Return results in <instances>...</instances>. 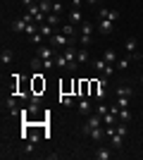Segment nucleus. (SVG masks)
I'll return each mask as SVG.
<instances>
[{
  "label": "nucleus",
  "instance_id": "f257e3e1",
  "mask_svg": "<svg viewBox=\"0 0 143 160\" xmlns=\"http://www.w3.org/2000/svg\"><path fill=\"white\" fill-rule=\"evenodd\" d=\"M55 50H57V48L55 46H36V55H38V58H43V60H50V58H57V55H55Z\"/></svg>",
  "mask_w": 143,
  "mask_h": 160
},
{
  "label": "nucleus",
  "instance_id": "f03ea898",
  "mask_svg": "<svg viewBox=\"0 0 143 160\" xmlns=\"http://www.w3.org/2000/svg\"><path fill=\"white\" fill-rule=\"evenodd\" d=\"M100 120H102V117H100L98 112H95V115H91V117H88V122H86V124L81 127V134H91L95 127H102V124H100Z\"/></svg>",
  "mask_w": 143,
  "mask_h": 160
},
{
  "label": "nucleus",
  "instance_id": "7ed1b4c3",
  "mask_svg": "<svg viewBox=\"0 0 143 160\" xmlns=\"http://www.w3.org/2000/svg\"><path fill=\"white\" fill-rule=\"evenodd\" d=\"M50 43H53L55 48H67L69 46V38H67V33H55L53 38H50Z\"/></svg>",
  "mask_w": 143,
  "mask_h": 160
},
{
  "label": "nucleus",
  "instance_id": "20e7f679",
  "mask_svg": "<svg viewBox=\"0 0 143 160\" xmlns=\"http://www.w3.org/2000/svg\"><path fill=\"white\" fill-rule=\"evenodd\" d=\"M79 112L81 115H91L93 112V105H91L88 96H86V98H79Z\"/></svg>",
  "mask_w": 143,
  "mask_h": 160
},
{
  "label": "nucleus",
  "instance_id": "39448f33",
  "mask_svg": "<svg viewBox=\"0 0 143 160\" xmlns=\"http://www.w3.org/2000/svg\"><path fill=\"white\" fill-rule=\"evenodd\" d=\"M112 29H115V22H110V19H100V24H98V31H100V33L110 36V33H112Z\"/></svg>",
  "mask_w": 143,
  "mask_h": 160
},
{
  "label": "nucleus",
  "instance_id": "423d86ee",
  "mask_svg": "<svg viewBox=\"0 0 143 160\" xmlns=\"http://www.w3.org/2000/svg\"><path fill=\"white\" fill-rule=\"evenodd\" d=\"M38 31H41L43 36H45V38H53V36H55V27H50L48 22H43L41 27H38Z\"/></svg>",
  "mask_w": 143,
  "mask_h": 160
},
{
  "label": "nucleus",
  "instance_id": "0eeeda50",
  "mask_svg": "<svg viewBox=\"0 0 143 160\" xmlns=\"http://www.w3.org/2000/svg\"><path fill=\"white\" fill-rule=\"evenodd\" d=\"M95 160H110V158H112V153H110V148H105V146H100V148H98V151H95Z\"/></svg>",
  "mask_w": 143,
  "mask_h": 160
},
{
  "label": "nucleus",
  "instance_id": "6e6552de",
  "mask_svg": "<svg viewBox=\"0 0 143 160\" xmlns=\"http://www.w3.org/2000/svg\"><path fill=\"white\" fill-rule=\"evenodd\" d=\"M88 136H91V139H93V141H98V143H100V141L105 139V136H107V134H105V129H102V127H95L93 132L88 134Z\"/></svg>",
  "mask_w": 143,
  "mask_h": 160
},
{
  "label": "nucleus",
  "instance_id": "1a4fd4ad",
  "mask_svg": "<svg viewBox=\"0 0 143 160\" xmlns=\"http://www.w3.org/2000/svg\"><path fill=\"white\" fill-rule=\"evenodd\" d=\"M55 65H57V67H62V69H69V65H72V62L67 60V55H64V53H60L57 58H55Z\"/></svg>",
  "mask_w": 143,
  "mask_h": 160
},
{
  "label": "nucleus",
  "instance_id": "9d476101",
  "mask_svg": "<svg viewBox=\"0 0 143 160\" xmlns=\"http://www.w3.org/2000/svg\"><path fill=\"white\" fill-rule=\"evenodd\" d=\"M67 19H69V24H81V22H83L81 19V10H72Z\"/></svg>",
  "mask_w": 143,
  "mask_h": 160
},
{
  "label": "nucleus",
  "instance_id": "9b49d317",
  "mask_svg": "<svg viewBox=\"0 0 143 160\" xmlns=\"http://www.w3.org/2000/svg\"><path fill=\"white\" fill-rule=\"evenodd\" d=\"M76 62H81V65H83V62H88V48H79V50H76Z\"/></svg>",
  "mask_w": 143,
  "mask_h": 160
},
{
  "label": "nucleus",
  "instance_id": "f8f14e48",
  "mask_svg": "<svg viewBox=\"0 0 143 160\" xmlns=\"http://www.w3.org/2000/svg\"><path fill=\"white\" fill-rule=\"evenodd\" d=\"M12 60H14L12 50H10V48H5V50L0 53V62H2V65H10V62H12Z\"/></svg>",
  "mask_w": 143,
  "mask_h": 160
},
{
  "label": "nucleus",
  "instance_id": "ddd939ff",
  "mask_svg": "<svg viewBox=\"0 0 143 160\" xmlns=\"http://www.w3.org/2000/svg\"><path fill=\"white\" fill-rule=\"evenodd\" d=\"M102 60H105V62H110V65H115V62H117V53L112 50V48H107V50L102 53Z\"/></svg>",
  "mask_w": 143,
  "mask_h": 160
},
{
  "label": "nucleus",
  "instance_id": "4468645a",
  "mask_svg": "<svg viewBox=\"0 0 143 160\" xmlns=\"http://www.w3.org/2000/svg\"><path fill=\"white\" fill-rule=\"evenodd\" d=\"M110 139H112V146H115V148H122V143H124V134H119V132L115 129V134H112Z\"/></svg>",
  "mask_w": 143,
  "mask_h": 160
},
{
  "label": "nucleus",
  "instance_id": "2eb2a0df",
  "mask_svg": "<svg viewBox=\"0 0 143 160\" xmlns=\"http://www.w3.org/2000/svg\"><path fill=\"white\" fill-rule=\"evenodd\" d=\"M131 62H134V60H131L129 55H126V58H122V60H117V62H115V67H117V69H129Z\"/></svg>",
  "mask_w": 143,
  "mask_h": 160
},
{
  "label": "nucleus",
  "instance_id": "dca6fc26",
  "mask_svg": "<svg viewBox=\"0 0 143 160\" xmlns=\"http://www.w3.org/2000/svg\"><path fill=\"white\" fill-rule=\"evenodd\" d=\"M45 22L50 24V27H57V24H60V14H57V12H50V14H45Z\"/></svg>",
  "mask_w": 143,
  "mask_h": 160
},
{
  "label": "nucleus",
  "instance_id": "f3484780",
  "mask_svg": "<svg viewBox=\"0 0 143 160\" xmlns=\"http://www.w3.org/2000/svg\"><path fill=\"white\" fill-rule=\"evenodd\" d=\"M117 117H119L122 122H129V120H131V110H129V108H119V112H117Z\"/></svg>",
  "mask_w": 143,
  "mask_h": 160
},
{
  "label": "nucleus",
  "instance_id": "a211bd4d",
  "mask_svg": "<svg viewBox=\"0 0 143 160\" xmlns=\"http://www.w3.org/2000/svg\"><path fill=\"white\" fill-rule=\"evenodd\" d=\"M38 7H41L43 14H50V12H53V2H50V0H41V2H38Z\"/></svg>",
  "mask_w": 143,
  "mask_h": 160
},
{
  "label": "nucleus",
  "instance_id": "6ab92c4d",
  "mask_svg": "<svg viewBox=\"0 0 143 160\" xmlns=\"http://www.w3.org/2000/svg\"><path fill=\"white\" fill-rule=\"evenodd\" d=\"M29 65H31V69H34V72H41V69H43V58H38V55H36Z\"/></svg>",
  "mask_w": 143,
  "mask_h": 160
},
{
  "label": "nucleus",
  "instance_id": "aec40b11",
  "mask_svg": "<svg viewBox=\"0 0 143 160\" xmlns=\"http://www.w3.org/2000/svg\"><path fill=\"white\" fill-rule=\"evenodd\" d=\"M60 105H64V108H72V105H74V98H72L69 93H62V96H60Z\"/></svg>",
  "mask_w": 143,
  "mask_h": 160
},
{
  "label": "nucleus",
  "instance_id": "412c9836",
  "mask_svg": "<svg viewBox=\"0 0 143 160\" xmlns=\"http://www.w3.org/2000/svg\"><path fill=\"white\" fill-rule=\"evenodd\" d=\"M81 31H83V36H91V33H93V24L83 19V22H81Z\"/></svg>",
  "mask_w": 143,
  "mask_h": 160
},
{
  "label": "nucleus",
  "instance_id": "4be33fe9",
  "mask_svg": "<svg viewBox=\"0 0 143 160\" xmlns=\"http://www.w3.org/2000/svg\"><path fill=\"white\" fill-rule=\"evenodd\" d=\"M95 112H98V115L102 117V115H107V112H110V108H107V105H105V103L100 100V103H98V108H95Z\"/></svg>",
  "mask_w": 143,
  "mask_h": 160
},
{
  "label": "nucleus",
  "instance_id": "5701e85b",
  "mask_svg": "<svg viewBox=\"0 0 143 160\" xmlns=\"http://www.w3.org/2000/svg\"><path fill=\"white\" fill-rule=\"evenodd\" d=\"M38 27H41V24H36V22H31V24L26 27V31H24V33H29V36H34V33H38Z\"/></svg>",
  "mask_w": 143,
  "mask_h": 160
},
{
  "label": "nucleus",
  "instance_id": "b1692460",
  "mask_svg": "<svg viewBox=\"0 0 143 160\" xmlns=\"http://www.w3.org/2000/svg\"><path fill=\"white\" fill-rule=\"evenodd\" d=\"M43 38H45V36H43V33L38 31V33H34V36H31V43H34V46H41V43H43Z\"/></svg>",
  "mask_w": 143,
  "mask_h": 160
},
{
  "label": "nucleus",
  "instance_id": "393cba45",
  "mask_svg": "<svg viewBox=\"0 0 143 160\" xmlns=\"http://www.w3.org/2000/svg\"><path fill=\"white\" fill-rule=\"evenodd\" d=\"M62 33H67V36H74V24H62Z\"/></svg>",
  "mask_w": 143,
  "mask_h": 160
},
{
  "label": "nucleus",
  "instance_id": "a878e982",
  "mask_svg": "<svg viewBox=\"0 0 143 160\" xmlns=\"http://www.w3.org/2000/svg\"><path fill=\"white\" fill-rule=\"evenodd\" d=\"M117 96H124V98H129V96H131V88H129V86H122V88L117 86Z\"/></svg>",
  "mask_w": 143,
  "mask_h": 160
},
{
  "label": "nucleus",
  "instance_id": "bb28decb",
  "mask_svg": "<svg viewBox=\"0 0 143 160\" xmlns=\"http://www.w3.org/2000/svg\"><path fill=\"white\" fill-rule=\"evenodd\" d=\"M117 105H119V108H129V98H124V96H117Z\"/></svg>",
  "mask_w": 143,
  "mask_h": 160
},
{
  "label": "nucleus",
  "instance_id": "cd10ccee",
  "mask_svg": "<svg viewBox=\"0 0 143 160\" xmlns=\"http://www.w3.org/2000/svg\"><path fill=\"white\" fill-rule=\"evenodd\" d=\"M79 41H81V46H83V48H88L93 38H91V36H83V33H81V36H79Z\"/></svg>",
  "mask_w": 143,
  "mask_h": 160
},
{
  "label": "nucleus",
  "instance_id": "c85d7f7f",
  "mask_svg": "<svg viewBox=\"0 0 143 160\" xmlns=\"http://www.w3.org/2000/svg\"><path fill=\"white\" fill-rule=\"evenodd\" d=\"M53 12H62V0H53Z\"/></svg>",
  "mask_w": 143,
  "mask_h": 160
},
{
  "label": "nucleus",
  "instance_id": "c756f323",
  "mask_svg": "<svg viewBox=\"0 0 143 160\" xmlns=\"http://www.w3.org/2000/svg\"><path fill=\"white\" fill-rule=\"evenodd\" d=\"M53 67H57L53 58H50V60H43V69H53Z\"/></svg>",
  "mask_w": 143,
  "mask_h": 160
},
{
  "label": "nucleus",
  "instance_id": "7c9ffc66",
  "mask_svg": "<svg viewBox=\"0 0 143 160\" xmlns=\"http://www.w3.org/2000/svg\"><path fill=\"white\" fill-rule=\"evenodd\" d=\"M107 14H110V10H107V7H100V12H98V17H100V19H107Z\"/></svg>",
  "mask_w": 143,
  "mask_h": 160
},
{
  "label": "nucleus",
  "instance_id": "2f4dec72",
  "mask_svg": "<svg viewBox=\"0 0 143 160\" xmlns=\"http://www.w3.org/2000/svg\"><path fill=\"white\" fill-rule=\"evenodd\" d=\"M107 19H110V22H115V19H119V12H117V10H110V14H107Z\"/></svg>",
  "mask_w": 143,
  "mask_h": 160
},
{
  "label": "nucleus",
  "instance_id": "473e14b6",
  "mask_svg": "<svg viewBox=\"0 0 143 160\" xmlns=\"http://www.w3.org/2000/svg\"><path fill=\"white\" fill-rule=\"evenodd\" d=\"M29 141H31V143H38V141H41V136H38V134H29Z\"/></svg>",
  "mask_w": 143,
  "mask_h": 160
},
{
  "label": "nucleus",
  "instance_id": "72a5a7b5",
  "mask_svg": "<svg viewBox=\"0 0 143 160\" xmlns=\"http://www.w3.org/2000/svg\"><path fill=\"white\" fill-rule=\"evenodd\" d=\"M81 7V0H72V10H79Z\"/></svg>",
  "mask_w": 143,
  "mask_h": 160
},
{
  "label": "nucleus",
  "instance_id": "f704fd0d",
  "mask_svg": "<svg viewBox=\"0 0 143 160\" xmlns=\"http://www.w3.org/2000/svg\"><path fill=\"white\" fill-rule=\"evenodd\" d=\"M21 2H24L26 7H29V5H34V0H21Z\"/></svg>",
  "mask_w": 143,
  "mask_h": 160
},
{
  "label": "nucleus",
  "instance_id": "c9c22d12",
  "mask_svg": "<svg viewBox=\"0 0 143 160\" xmlns=\"http://www.w3.org/2000/svg\"><path fill=\"white\" fill-rule=\"evenodd\" d=\"M86 2H88V5H95V2H98V0H86Z\"/></svg>",
  "mask_w": 143,
  "mask_h": 160
},
{
  "label": "nucleus",
  "instance_id": "e433bc0d",
  "mask_svg": "<svg viewBox=\"0 0 143 160\" xmlns=\"http://www.w3.org/2000/svg\"><path fill=\"white\" fill-rule=\"evenodd\" d=\"M138 60H143V53H141V55H138Z\"/></svg>",
  "mask_w": 143,
  "mask_h": 160
},
{
  "label": "nucleus",
  "instance_id": "4c0bfd02",
  "mask_svg": "<svg viewBox=\"0 0 143 160\" xmlns=\"http://www.w3.org/2000/svg\"><path fill=\"white\" fill-rule=\"evenodd\" d=\"M34 2H41V0H34Z\"/></svg>",
  "mask_w": 143,
  "mask_h": 160
},
{
  "label": "nucleus",
  "instance_id": "58836bf2",
  "mask_svg": "<svg viewBox=\"0 0 143 160\" xmlns=\"http://www.w3.org/2000/svg\"><path fill=\"white\" fill-rule=\"evenodd\" d=\"M141 84H143V77H141Z\"/></svg>",
  "mask_w": 143,
  "mask_h": 160
}]
</instances>
